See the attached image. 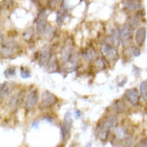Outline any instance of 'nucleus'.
Returning <instances> with one entry per match:
<instances>
[{
  "instance_id": "obj_1",
  "label": "nucleus",
  "mask_w": 147,
  "mask_h": 147,
  "mask_svg": "<svg viewBox=\"0 0 147 147\" xmlns=\"http://www.w3.org/2000/svg\"><path fill=\"white\" fill-rule=\"evenodd\" d=\"M118 125V118L117 115H108L104 117L97 124L95 134L96 137L102 142H106L110 137L111 131Z\"/></svg>"
},
{
  "instance_id": "obj_2",
  "label": "nucleus",
  "mask_w": 147,
  "mask_h": 147,
  "mask_svg": "<svg viewBox=\"0 0 147 147\" xmlns=\"http://www.w3.org/2000/svg\"><path fill=\"white\" fill-rule=\"evenodd\" d=\"M100 54L108 61L110 66H113L114 64L117 63L121 57L120 48L108 43H103V42L100 45Z\"/></svg>"
},
{
  "instance_id": "obj_3",
  "label": "nucleus",
  "mask_w": 147,
  "mask_h": 147,
  "mask_svg": "<svg viewBox=\"0 0 147 147\" xmlns=\"http://www.w3.org/2000/svg\"><path fill=\"white\" fill-rule=\"evenodd\" d=\"M134 30L125 22L121 24L120 25L121 48L125 49L134 43Z\"/></svg>"
},
{
  "instance_id": "obj_4",
  "label": "nucleus",
  "mask_w": 147,
  "mask_h": 147,
  "mask_svg": "<svg viewBox=\"0 0 147 147\" xmlns=\"http://www.w3.org/2000/svg\"><path fill=\"white\" fill-rule=\"evenodd\" d=\"M121 9L127 15H131L144 9V4L142 0H122Z\"/></svg>"
},
{
  "instance_id": "obj_5",
  "label": "nucleus",
  "mask_w": 147,
  "mask_h": 147,
  "mask_svg": "<svg viewBox=\"0 0 147 147\" xmlns=\"http://www.w3.org/2000/svg\"><path fill=\"white\" fill-rule=\"evenodd\" d=\"M122 98L131 107H137L141 101L139 89L137 87H131V88L127 89Z\"/></svg>"
},
{
  "instance_id": "obj_6",
  "label": "nucleus",
  "mask_w": 147,
  "mask_h": 147,
  "mask_svg": "<svg viewBox=\"0 0 147 147\" xmlns=\"http://www.w3.org/2000/svg\"><path fill=\"white\" fill-rule=\"evenodd\" d=\"M47 28V9L42 8L37 13L35 19V30L38 35H43Z\"/></svg>"
},
{
  "instance_id": "obj_7",
  "label": "nucleus",
  "mask_w": 147,
  "mask_h": 147,
  "mask_svg": "<svg viewBox=\"0 0 147 147\" xmlns=\"http://www.w3.org/2000/svg\"><path fill=\"white\" fill-rule=\"evenodd\" d=\"M72 127H73L72 112L68 111V112H66L65 116H64L63 123H62V125H61V136H62L63 141H66L69 138Z\"/></svg>"
},
{
  "instance_id": "obj_8",
  "label": "nucleus",
  "mask_w": 147,
  "mask_h": 147,
  "mask_svg": "<svg viewBox=\"0 0 147 147\" xmlns=\"http://www.w3.org/2000/svg\"><path fill=\"white\" fill-rule=\"evenodd\" d=\"M80 54V60H82V62L87 64V65H90L91 62L96 58V56L98 55L99 53H98V51L96 50L95 47L86 46L82 49Z\"/></svg>"
},
{
  "instance_id": "obj_9",
  "label": "nucleus",
  "mask_w": 147,
  "mask_h": 147,
  "mask_svg": "<svg viewBox=\"0 0 147 147\" xmlns=\"http://www.w3.org/2000/svg\"><path fill=\"white\" fill-rule=\"evenodd\" d=\"M147 38V28L144 25L140 26L134 32V43L142 48L146 43Z\"/></svg>"
},
{
  "instance_id": "obj_10",
  "label": "nucleus",
  "mask_w": 147,
  "mask_h": 147,
  "mask_svg": "<svg viewBox=\"0 0 147 147\" xmlns=\"http://www.w3.org/2000/svg\"><path fill=\"white\" fill-rule=\"evenodd\" d=\"M37 55V60H38V63L41 67L45 68L47 66V64L49 63V61L51 60L52 56H53V53H52V48L49 46H44L41 50H39L36 53Z\"/></svg>"
},
{
  "instance_id": "obj_11",
  "label": "nucleus",
  "mask_w": 147,
  "mask_h": 147,
  "mask_svg": "<svg viewBox=\"0 0 147 147\" xmlns=\"http://www.w3.org/2000/svg\"><path fill=\"white\" fill-rule=\"evenodd\" d=\"M90 66H91L92 71H94L95 73H99V72H103V71H106L107 69H109L110 64L108 63V61L106 60L101 54H98V55L96 56V58L91 62Z\"/></svg>"
},
{
  "instance_id": "obj_12",
  "label": "nucleus",
  "mask_w": 147,
  "mask_h": 147,
  "mask_svg": "<svg viewBox=\"0 0 147 147\" xmlns=\"http://www.w3.org/2000/svg\"><path fill=\"white\" fill-rule=\"evenodd\" d=\"M37 102H38V90L36 88H34L27 95V98L25 100V109L27 111L32 110L37 105Z\"/></svg>"
},
{
  "instance_id": "obj_13",
  "label": "nucleus",
  "mask_w": 147,
  "mask_h": 147,
  "mask_svg": "<svg viewBox=\"0 0 147 147\" xmlns=\"http://www.w3.org/2000/svg\"><path fill=\"white\" fill-rule=\"evenodd\" d=\"M110 109L111 113L114 114V115H119V114H124L125 112L127 111V103L125 102L123 98L117 99L113 102L110 105Z\"/></svg>"
},
{
  "instance_id": "obj_14",
  "label": "nucleus",
  "mask_w": 147,
  "mask_h": 147,
  "mask_svg": "<svg viewBox=\"0 0 147 147\" xmlns=\"http://www.w3.org/2000/svg\"><path fill=\"white\" fill-rule=\"evenodd\" d=\"M59 102V99L55 94H53L52 92L45 90L42 93L41 96V104L43 107L45 108H51L54 105H56Z\"/></svg>"
},
{
  "instance_id": "obj_15",
  "label": "nucleus",
  "mask_w": 147,
  "mask_h": 147,
  "mask_svg": "<svg viewBox=\"0 0 147 147\" xmlns=\"http://www.w3.org/2000/svg\"><path fill=\"white\" fill-rule=\"evenodd\" d=\"M69 15V6L66 3V0L61 3V5L59 6V9L57 10L56 13V23L58 25H62L65 22V20L67 19Z\"/></svg>"
},
{
  "instance_id": "obj_16",
  "label": "nucleus",
  "mask_w": 147,
  "mask_h": 147,
  "mask_svg": "<svg viewBox=\"0 0 147 147\" xmlns=\"http://www.w3.org/2000/svg\"><path fill=\"white\" fill-rule=\"evenodd\" d=\"M45 69L48 73H57V72L60 73L61 65H60V62H59L58 58H57V56H55V55L52 56L51 60L49 61L48 64H47Z\"/></svg>"
},
{
  "instance_id": "obj_17",
  "label": "nucleus",
  "mask_w": 147,
  "mask_h": 147,
  "mask_svg": "<svg viewBox=\"0 0 147 147\" xmlns=\"http://www.w3.org/2000/svg\"><path fill=\"white\" fill-rule=\"evenodd\" d=\"M123 51L125 52V53H127V55L129 56L130 59L136 58V57H139L141 55V48L134 43H132L131 45L129 46L127 48L123 49ZM127 55H125V56H127Z\"/></svg>"
},
{
  "instance_id": "obj_18",
  "label": "nucleus",
  "mask_w": 147,
  "mask_h": 147,
  "mask_svg": "<svg viewBox=\"0 0 147 147\" xmlns=\"http://www.w3.org/2000/svg\"><path fill=\"white\" fill-rule=\"evenodd\" d=\"M24 93H25V91L23 90V91L17 93L16 95H14L10 99V102H9V107H10L11 110H15V109L20 105V103L22 102L23 98H24Z\"/></svg>"
},
{
  "instance_id": "obj_19",
  "label": "nucleus",
  "mask_w": 147,
  "mask_h": 147,
  "mask_svg": "<svg viewBox=\"0 0 147 147\" xmlns=\"http://www.w3.org/2000/svg\"><path fill=\"white\" fill-rule=\"evenodd\" d=\"M139 94L140 98L144 103H147V80H142L139 84Z\"/></svg>"
},
{
  "instance_id": "obj_20",
  "label": "nucleus",
  "mask_w": 147,
  "mask_h": 147,
  "mask_svg": "<svg viewBox=\"0 0 147 147\" xmlns=\"http://www.w3.org/2000/svg\"><path fill=\"white\" fill-rule=\"evenodd\" d=\"M129 136V131H127V129L124 127H120L115 130V137H117L121 141H123L124 139H125Z\"/></svg>"
},
{
  "instance_id": "obj_21",
  "label": "nucleus",
  "mask_w": 147,
  "mask_h": 147,
  "mask_svg": "<svg viewBox=\"0 0 147 147\" xmlns=\"http://www.w3.org/2000/svg\"><path fill=\"white\" fill-rule=\"evenodd\" d=\"M64 0H48L46 4V8H49L51 10H55L56 8H59V6L61 5V3Z\"/></svg>"
},
{
  "instance_id": "obj_22",
  "label": "nucleus",
  "mask_w": 147,
  "mask_h": 147,
  "mask_svg": "<svg viewBox=\"0 0 147 147\" xmlns=\"http://www.w3.org/2000/svg\"><path fill=\"white\" fill-rule=\"evenodd\" d=\"M16 74V69L15 67H10L8 69H6L5 72H4V75H5L6 78H8V79H10V78L14 77Z\"/></svg>"
},
{
  "instance_id": "obj_23",
  "label": "nucleus",
  "mask_w": 147,
  "mask_h": 147,
  "mask_svg": "<svg viewBox=\"0 0 147 147\" xmlns=\"http://www.w3.org/2000/svg\"><path fill=\"white\" fill-rule=\"evenodd\" d=\"M21 77L23 79H28L30 77V71L27 68L22 67L21 68Z\"/></svg>"
},
{
  "instance_id": "obj_24",
  "label": "nucleus",
  "mask_w": 147,
  "mask_h": 147,
  "mask_svg": "<svg viewBox=\"0 0 147 147\" xmlns=\"http://www.w3.org/2000/svg\"><path fill=\"white\" fill-rule=\"evenodd\" d=\"M136 147H147V137H145V138L141 139L140 141L137 142Z\"/></svg>"
},
{
  "instance_id": "obj_25",
  "label": "nucleus",
  "mask_w": 147,
  "mask_h": 147,
  "mask_svg": "<svg viewBox=\"0 0 147 147\" xmlns=\"http://www.w3.org/2000/svg\"><path fill=\"white\" fill-rule=\"evenodd\" d=\"M32 1H34L37 6H41V5H43V4H47L48 0H32Z\"/></svg>"
},
{
  "instance_id": "obj_26",
  "label": "nucleus",
  "mask_w": 147,
  "mask_h": 147,
  "mask_svg": "<svg viewBox=\"0 0 147 147\" xmlns=\"http://www.w3.org/2000/svg\"><path fill=\"white\" fill-rule=\"evenodd\" d=\"M127 82V77H125L124 80H122L119 82V84H118V86H119V87H123L125 84V82Z\"/></svg>"
},
{
  "instance_id": "obj_27",
  "label": "nucleus",
  "mask_w": 147,
  "mask_h": 147,
  "mask_svg": "<svg viewBox=\"0 0 147 147\" xmlns=\"http://www.w3.org/2000/svg\"><path fill=\"white\" fill-rule=\"evenodd\" d=\"M74 115H75V117L77 118V119H80V116H82V112H80V110H76L75 112H74Z\"/></svg>"
},
{
  "instance_id": "obj_28",
  "label": "nucleus",
  "mask_w": 147,
  "mask_h": 147,
  "mask_svg": "<svg viewBox=\"0 0 147 147\" xmlns=\"http://www.w3.org/2000/svg\"><path fill=\"white\" fill-rule=\"evenodd\" d=\"M4 44V38H3V35L0 34V49H1L2 45Z\"/></svg>"
},
{
  "instance_id": "obj_29",
  "label": "nucleus",
  "mask_w": 147,
  "mask_h": 147,
  "mask_svg": "<svg viewBox=\"0 0 147 147\" xmlns=\"http://www.w3.org/2000/svg\"><path fill=\"white\" fill-rule=\"evenodd\" d=\"M11 2H12V0H4V4H5L6 7H8L9 5H10Z\"/></svg>"
},
{
  "instance_id": "obj_30",
  "label": "nucleus",
  "mask_w": 147,
  "mask_h": 147,
  "mask_svg": "<svg viewBox=\"0 0 147 147\" xmlns=\"http://www.w3.org/2000/svg\"><path fill=\"white\" fill-rule=\"evenodd\" d=\"M43 118L45 120L49 121V122H53V118H52V117H49V116H45V117H43Z\"/></svg>"
},
{
  "instance_id": "obj_31",
  "label": "nucleus",
  "mask_w": 147,
  "mask_h": 147,
  "mask_svg": "<svg viewBox=\"0 0 147 147\" xmlns=\"http://www.w3.org/2000/svg\"><path fill=\"white\" fill-rule=\"evenodd\" d=\"M91 145V142H89V143L88 144H87V145H86V147H89V146H90Z\"/></svg>"
},
{
  "instance_id": "obj_32",
  "label": "nucleus",
  "mask_w": 147,
  "mask_h": 147,
  "mask_svg": "<svg viewBox=\"0 0 147 147\" xmlns=\"http://www.w3.org/2000/svg\"><path fill=\"white\" fill-rule=\"evenodd\" d=\"M2 100V97H1V95H0V101H1Z\"/></svg>"
}]
</instances>
